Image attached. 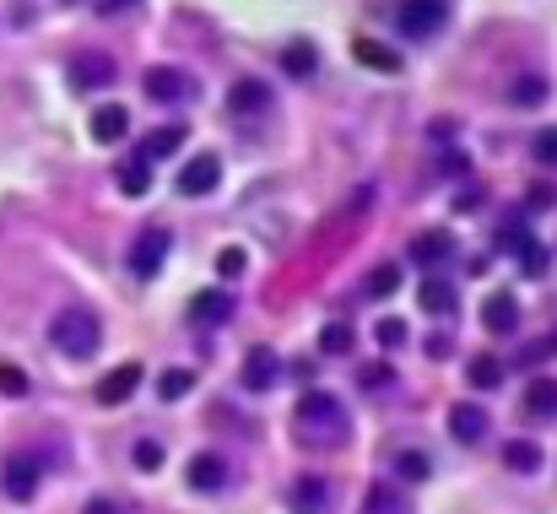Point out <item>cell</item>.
I'll return each mask as SVG.
<instances>
[{"label":"cell","mask_w":557,"mask_h":514,"mask_svg":"<svg viewBox=\"0 0 557 514\" xmlns=\"http://www.w3.org/2000/svg\"><path fill=\"white\" fill-rule=\"evenodd\" d=\"M190 487H195V493H222V487H228V460H222V455H195L190 460Z\"/></svg>","instance_id":"cell-17"},{"label":"cell","mask_w":557,"mask_h":514,"mask_svg":"<svg viewBox=\"0 0 557 514\" xmlns=\"http://www.w3.org/2000/svg\"><path fill=\"white\" fill-rule=\"evenodd\" d=\"M82 514H119V504H109V498H92Z\"/></svg>","instance_id":"cell-46"},{"label":"cell","mask_w":557,"mask_h":514,"mask_svg":"<svg viewBox=\"0 0 557 514\" xmlns=\"http://www.w3.org/2000/svg\"><path fill=\"white\" fill-rule=\"evenodd\" d=\"M179 184V195H211L222 184V163H217V152H201V157H190V163H184V174L174 179Z\"/></svg>","instance_id":"cell-9"},{"label":"cell","mask_w":557,"mask_h":514,"mask_svg":"<svg viewBox=\"0 0 557 514\" xmlns=\"http://www.w3.org/2000/svg\"><path fill=\"white\" fill-rule=\"evenodd\" d=\"M417 303H422V309H428V314H439V320H444V314H455L460 293H455V287H449V282H439V276H433V282H422Z\"/></svg>","instance_id":"cell-26"},{"label":"cell","mask_w":557,"mask_h":514,"mask_svg":"<svg viewBox=\"0 0 557 514\" xmlns=\"http://www.w3.org/2000/svg\"><path fill=\"white\" fill-rule=\"evenodd\" d=\"M428 471H433V460L422 450H401V455H395V477H401V482H428Z\"/></svg>","instance_id":"cell-30"},{"label":"cell","mask_w":557,"mask_h":514,"mask_svg":"<svg viewBox=\"0 0 557 514\" xmlns=\"http://www.w3.org/2000/svg\"><path fill=\"white\" fill-rule=\"evenodd\" d=\"M530 157H536L541 168H557V125L536 130V141H530Z\"/></svg>","instance_id":"cell-35"},{"label":"cell","mask_w":557,"mask_h":514,"mask_svg":"<svg viewBox=\"0 0 557 514\" xmlns=\"http://www.w3.org/2000/svg\"><path fill=\"white\" fill-rule=\"evenodd\" d=\"M487 428H493V423H487V412L476 401H455V406H449V433H455L460 444H482Z\"/></svg>","instance_id":"cell-12"},{"label":"cell","mask_w":557,"mask_h":514,"mask_svg":"<svg viewBox=\"0 0 557 514\" xmlns=\"http://www.w3.org/2000/svg\"><path fill=\"white\" fill-rule=\"evenodd\" d=\"M444 174L466 179V174H471V157H466V152H449V157H444Z\"/></svg>","instance_id":"cell-44"},{"label":"cell","mask_w":557,"mask_h":514,"mask_svg":"<svg viewBox=\"0 0 557 514\" xmlns=\"http://www.w3.org/2000/svg\"><path fill=\"white\" fill-rule=\"evenodd\" d=\"M547 76H520V82L509 87V103L514 109H536V103H547Z\"/></svg>","instance_id":"cell-28"},{"label":"cell","mask_w":557,"mask_h":514,"mask_svg":"<svg viewBox=\"0 0 557 514\" xmlns=\"http://www.w3.org/2000/svg\"><path fill=\"white\" fill-rule=\"evenodd\" d=\"M168 249H174V233H168L163 222H147V228L136 233V244H130V271H136L141 282H147V276L163 271Z\"/></svg>","instance_id":"cell-3"},{"label":"cell","mask_w":557,"mask_h":514,"mask_svg":"<svg viewBox=\"0 0 557 514\" xmlns=\"http://www.w3.org/2000/svg\"><path fill=\"white\" fill-rule=\"evenodd\" d=\"M363 514H411V504L401 498V487H390V482H374L363 493Z\"/></svg>","instance_id":"cell-23"},{"label":"cell","mask_w":557,"mask_h":514,"mask_svg":"<svg viewBox=\"0 0 557 514\" xmlns=\"http://www.w3.org/2000/svg\"><path fill=\"white\" fill-rule=\"evenodd\" d=\"M141 385V363H119L109 368V374L98 379V401L103 406H119V401H130V390Z\"/></svg>","instance_id":"cell-16"},{"label":"cell","mask_w":557,"mask_h":514,"mask_svg":"<svg viewBox=\"0 0 557 514\" xmlns=\"http://www.w3.org/2000/svg\"><path fill=\"white\" fill-rule=\"evenodd\" d=\"M179 147H184V125H157L147 136V147H141V157H147V163H163V157H174Z\"/></svg>","instance_id":"cell-25"},{"label":"cell","mask_w":557,"mask_h":514,"mask_svg":"<svg viewBox=\"0 0 557 514\" xmlns=\"http://www.w3.org/2000/svg\"><path fill=\"white\" fill-rule=\"evenodd\" d=\"M49 347L65 352V358H92V352L103 347V325H98V314L87 309V303H65V309L49 320Z\"/></svg>","instance_id":"cell-1"},{"label":"cell","mask_w":557,"mask_h":514,"mask_svg":"<svg viewBox=\"0 0 557 514\" xmlns=\"http://www.w3.org/2000/svg\"><path fill=\"white\" fill-rule=\"evenodd\" d=\"M65 76H71V87H76V92L114 87V55H103V49H76L71 65H65Z\"/></svg>","instance_id":"cell-5"},{"label":"cell","mask_w":557,"mask_h":514,"mask_svg":"<svg viewBox=\"0 0 557 514\" xmlns=\"http://www.w3.org/2000/svg\"><path fill=\"white\" fill-rule=\"evenodd\" d=\"M119 190H125L130 201H141V195L152 190V163H147V157H130V163L119 168Z\"/></svg>","instance_id":"cell-27"},{"label":"cell","mask_w":557,"mask_h":514,"mask_svg":"<svg viewBox=\"0 0 557 514\" xmlns=\"http://www.w3.org/2000/svg\"><path fill=\"white\" fill-rule=\"evenodd\" d=\"M320 347L330 352V358H341V352H352V325H347V320H325V331H320Z\"/></svg>","instance_id":"cell-33"},{"label":"cell","mask_w":557,"mask_h":514,"mask_svg":"<svg viewBox=\"0 0 557 514\" xmlns=\"http://www.w3.org/2000/svg\"><path fill=\"white\" fill-rule=\"evenodd\" d=\"M298 423H303L309 439H341V433H347V406H341L330 390H303L298 395Z\"/></svg>","instance_id":"cell-2"},{"label":"cell","mask_w":557,"mask_h":514,"mask_svg":"<svg viewBox=\"0 0 557 514\" xmlns=\"http://www.w3.org/2000/svg\"><path fill=\"white\" fill-rule=\"evenodd\" d=\"M374 341H379V347H401V341H406V320H395V314H384V320L374 325Z\"/></svg>","instance_id":"cell-39"},{"label":"cell","mask_w":557,"mask_h":514,"mask_svg":"<svg viewBox=\"0 0 557 514\" xmlns=\"http://www.w3.org/2000/svg\"><path fill=\"white\" fill-rule=\"evenodd\" d=\"M547 347H552V352H557V336H552V341H547Z\"/></svg>","instance_id":"cell-47"},{"label":"cell","mask_w":557,"mask_h":514,"mask_svg":"<svg viewBox=\"0 0 557 514\" xmlns=\"http://www.w3.org/2000/svg\"><path fill=\"white\" fill-rule=\"evenodd\" d=\"M411 260H417L422 271H439L444 260H455V233H444V228L417 233V239H411Z\"/></svg>","instance_id":"cell-11"},{"label":"cell","mask_w":557,"mask_h":514,"mask_svg":"<svg viewBox=\"0 0 557 514\" xmlns=\"http://www.w3.org/2000/svg\"><path fill=\"white\" fill-rule=\"evenodd\" d=\"M190 390H195V374H190V368H168V374L157 379V395H163V401H184Z\"/></svg>","instance_id":"cell-32"},{"label":"cell","mask_w":557,"mask_h":514,"mask_svg":"<svg viewBox=\"0 0 557 514\" xmlns=\"http://www.w3.org/2000/svg\"><path fill=\"white\" fill-rule=\"evenodd\" d=\"M482 206V184H466V190L455 195V212H476Z\"/></svg>","instance_id":"cell-43"},{"label":"cell","mask_w":557,"mask_h":514,"mask_svg":"<svg viewBox=\"0 0 557 514\" xmlns=\"http://www.w3.org/2000/svg\"><path fill=\"white\" fill-rule=\"evenodd\" d=\"M422 347H428V358H433V363H444L449 352H455V341H449V336L439 331V336H428V341H422Z\"/></svg>","instance_id":"cell-42"},{"label":"cell","mask_w":557,"mask_h":514,"mask_svg":"<svg viewBox=\"0 0 557 514\" xmlns=\"http://www.w3.org/2000/svg\"><path fill=\"white\" fill-rule=\"evenodd\" d=\"M0 493L11 498V504H28L38 493V460L33 455H11L6 466H0Z\"/></svg>","instance_id":"cell-8"},{"label":"cell","mask_w":557,"mask_h":514,"mask_svg":"<svg viewBox=\"0 0 557 514\" xmlns=\"http://www.w3.org/2000/svg\"><path fill=\"white\" fill-rule=\"evenodd\" d=\"M525 244H530V222L525 217H503L498 222V249L503 255H520Z\"/></svg>","instance_id":"cell-29"},{"label":"cell","mask_w":557,"mask_h":514,"mask_svg":"<svg viewBox=\"0 0 557 514\" xmlns=\"http://www.w3.org/2000/svg\"><path fill=\"white\" fill-rule=\"evenodd\" d=\"M357 390H368V395L395 390V368H390V363H368V368H357Z\"/></svg>","instance_id":"cell-31"},{"label":"cell","mask_w":557,"mask_h":514,"mask_svg":"<svg viewBox=\"0 0 557 514\" xmlns=\"http://www.w3.org/2000/svg\"><path fill=\"white\" fill-rule=\"evenodd\" d=\"M130 455H136V466H141V471H157V466H163V444H157V439H141Z\"/></svg>","instance_id":"cell-41"},{"label":"cell","mask_w":557,"mask_h":514,"mask_svg":"<svg viewBox=\"0 0 557 514\" xmlns=\"http://www.w3.org/2000/svg\"><path fill=\"white\" fill-rule=\"evenodd\" d=\"M282 71L287 76H314L320 71V49H314L309 38H293V44L282 49Z\"/></svg>","instance_id":"cell-24"},{"label":"cell","mask_w":557,"mask_h":514,"mask_svg":"<svg viewBox=\"0 0 557 514\" xmlns=\"http://www.w3.org/2000/svg\"><path fill=\"white\" fill-rule=\"evenodd\" d=\"M363 287H368V298H390L395 287H401V266H374Z\"/></svg>","instance_id":"cell-34"},{"label":"cell","mask_w":557,"mask_h":514,"mask_svg":"<svg viewBox=\"0 0 557 514\" xmlns=\"http://www.w3.org/2000/svg\"><path fill=\"white\" fill-rule=\"evenodd\" d=\"M525 417H530V423H552V417H557V379H530V385H525Z\"/></svg>","instance_id":"cell-19"},{"label":"cell","mask_w":557,"mask_h":514,"mask_svg":"<svg viewBox=\"0 0 557 514\" xmlns=\"http://www.w3.org/2000/svg\"><path fill=\"white\" fill-rule=\"evenodd\" d=\"M141 87H147L152 103H168V109H179V103L195 98V76L179 71V65H152V71L141 76Z\"/></svg>","instance_id":"cell-4"},{"label":"cell","mask_w":557,"mask_h":514,"mask_svg":"<svg viewBox=\"0 0 557 514\" xmlns=\"http://www.w3.org/2000/svg\"><path fill=\"white\" fill-rule=\"evenodd\" d=\"M238 379H244V390L265 395L276 379H282V358H276L271 347H249V352H244V374H238Z\"/></svg>","instance_id":"cell-10"},{"label":"cell","mask_w":557,"mask_h":514,"mask_svg":"<svg viewBox=\"0 0 557 514\" xmlns=\"http://www.w3.org/2000/svg\"><path fill=\"white\" fill-rule=\"evenodd\" d=\"M190 320L195 325H228L233 320V298L222 287H206V293L190 298Z\"/></svg>","instance_id":"cell-15"},{"label":"cell","mask_w":557,"mask_h":514,"mask_svg":"<svg viewBox=\"0 0 557 514\" xmlns=\"http://www.w3.org/2000/svg\"><path fill=\"white\" fill-rule=\"evenodd\" d=\"M503 466L520 471V477H530V471L547 466V455H541V444H536V439H503Z\"/></svg>","instance_id":"cell-20"},{"label":"cell","mask_w":557,"mask_h":514,"mask_svg":"<svg viewBox=\"0 0 557 514\" xmlns=\"http://www.w3.org/2000/svg\"><path fill=\"white\" fill-rule=\"evenodd\" d=\"M525 201H530V212H552V206H557V184L552 179H536Z\"/></svg>","instance_id":"cell-40"},{"label":"cell","mask_w":557,"mask_h":514,"mask_svg":"<svg viewBox=\"0 0 557 514\" xmlns=\"http://www.w3.org/2000/svg\"><path fill=\"white\" fill-rule=\"evenodd\" d=\"M482 325H487V336H514L520 331V303L509 293H493L482 303Z\"/></svg>","instance_id":"cell-14"},{"label":"cell","mask_w":557,"mask_h":514,"mask_svg":"<svg viewBox=\"0 0 557 514\" xmlns=\"http://www.w3.org/2000/svg\"><path fill=\"white\" fill-rule=\"evenodd\" d=\"M125 136H130V109L125 103H103V109L92 114V141L114 147V141H125Z\"/></svg>","instance_id":"cell-13"},{"label":"cell","mask_w":557,"mask_h":514,"mask_svg":"<svg viewBox=\"0 0 557 514\" xmlns=\"http://www.w3.org/2000/svg\"><path fill=\"white\" fill-rule=\"evenodd\" d=\"M33 385H28V374H22L17 363H0V395H11V401H22Z\"/></svg>","instance_id":"cell-36"},{"label":"cell","mask_w":557,"mask_h":514,"mask_svg":"<svg viewBox=\"0 0 557 514\" xmlns=\"http://www.w3.org/2000/svg\"><path fill=\"white\" fill-rule=\"evenodd\" d=\"M395 22H401L406 38H433L449 22V0H401Z\"/></svg>","instance_id":"cell-6"},{"label":"cell","mask_w":557,"mask_h":514,"mask_svg":"<svg viewBox=\"0 0 557 514\" xmlns=\"http://www.w3.org/2000/svg\"><path fill=\"white\" fill-rule=\"evenodd\" d=\"M547 266H552V255H547L536 239H530V244L520 249V271H525V276H547Z\"/></svg>","instance_id":"cell-37"},{"label":"cell","mask_w":557,"mask_h":514,"mask_svg":"<svg viewBox=\"0 0 557 514\" xmlns=\"http://www.w3.org/2000/svg\"><path fill=\"white\" fill-rule=\"evenodd\" d=\"M228 109L233 114H265V109H271V87L255 82V76H238L233 92H228Z\"/></svg>","instance_id":"cell-18"},{"label":"cell","mask_w":557,"mask_h":514,"mask_svg":"<svg viewBox=\"0 0 557 514\" xmlns=\"http://www.w3.org/2000/svg\"><path fill=\"white\" fill-rule=\"evenodd\" d=\"M136 6H141V0H98L103 17H114V11H136Z\"/></svg>","instance_id":"cell-45"},{"label":"cell","mask_w":557,"mask_h":514,"mask_svg":"<svg viewBox=\"0 0 557 514\" xmlns=\"http://www.w3.org/2000/svg\"><path fill=\"white\" fill-rule=\"evenodd\" d=\"M244 271H249V255H244L238 244H228V249L217 255V276H228V282H233V276H244Z\"/></svg>","instance_id":"cell-38"},{"label":"cell","mask_w":557,"mask_h":514,"mask_svg":"<svg viewBox=\"0 0 557 514\" xmlns=\"http://www.w3.org/2000/svg\"><path fill=\"white\" fill-rule=\"evenodd\" d=\"M287 504H293V514H330L336 509V487H330V477H320V471H303V477L287 487Z\"/></svg>","instance_id":"cell-7"},{"label":"cell","mask_w":557,"mask_h":514,"mask_svg":"<svg viewBox=\"0 0 557 514\" xmlns=\"http://www.w3.org/2000/svg\"><path fill=\"white\" fill-rule=\"evenodd\" d=\"M466 374H471L476 390H503V374H509V368H503L498 352H476V358L466 363Z\"/></svg>","instance_id":"cell-22"},{"label":"cell","mask_w":557,"mask_h":514,"mask_svg":"<svg viewBox=\"0 0 557 514\" xmlns=\"http://www.w3.org/2000/svg\"><path fill=\"white\" fill-rule=\"evenodd\" d=\"M352 60L357 65H368V71H384V76H395V71H401V55H395V49H384V44H374V38H357V44H352Z\"/></svg>","instance_id":"cell-21"}]
</instances>
